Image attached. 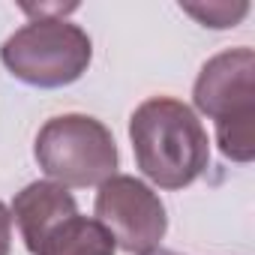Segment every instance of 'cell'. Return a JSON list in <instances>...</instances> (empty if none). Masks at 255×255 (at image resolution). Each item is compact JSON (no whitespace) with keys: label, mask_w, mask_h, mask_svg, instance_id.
Returning <instances> with one entry per match:
<instances>
[{"label":"cell","mask_w":255,"mask_h":255,"mask_svg":"<svg viewBox=\"0 0 255 255\" xmlns=\"http://www.w3.org/2000/svg\"><path fill=\"white\" fill-rule=\"evenodd\" d=\"M114 237L87 216H69L39 246L36 255H114Z\"/></svg>","instance_id":"7"},{"label":"cell","mask_w":255,"mask_h":255,"mask_svg":"<svg viewBox=\"0 0 255 255\" xmlns=\"http://www.w3.org/2000/svg\"><path fill=\"white\" fill-rule=\"evenodd\" d=\"M90 36L63 18H36L15 30L3 48V66L24 84L63 87L78 81L90 66Z\"/></svg>","instance_id":"3"},{"label":"cell","mask_w":255,"mask_h":255,"mask_svg":"<svg viewBox=\"0 0 255 255\" xmlns=\"http://www.w3.org/2000/svg\"><path fill=\"white\" fill-rule=\"evenodd\" d=\"M75 213H78V207H75V198L66 192V186L48 183V180H36V183L24 186L12 201V216H15L21 237L33 255L39 252L42 240Z\"/></svg>","instance_id":"6"},{"label":"cell","mask_w":255,"mask_h":255,"mask_svg":"<svg viewBox=\"0 0 255 255\" xmlns=\"http://www.w3.org/2000/svg\"><path fill=\"white\" fill-rule=\"evenodd\" d=\"M192 99L198 111L216 120L219 150L234 162L255 156V54L234 48L204 63Z\"/></svg>","instance_id":"2"},{"label":"cell","mask_w":255,"mask_h":255,"mask_svg":"<svg viewBox=\"0 0 255 255\" xmlns=\"http://www.w3.org/2000/svg\"><path fill=\"white\" fill-rule=\"evenodd\" d=\"M36 162L60 186H102L114 177L117 147L105 126L84 114L51 117L36 135Z\"/></svg>","instance_id":"4"},{"label":"cell","mask_w":255,"mask_h":255,"mask_svg":"<svg viewBox=\"0 0 255 255\" xmlns=\"http://www.w3.org/2000/svg\"><path fill=\"white\" fill-rule=\"evenodd\" d=\"M9 246H12V216L0 201V255H9Z\"/></svg>","instance_id":"9"},{"label":"cell","mask_w":255,"mask_h":255,"mask_svg":"<svg viewBox=\"0 0 255 255\" xmlns=\"http://www.w3.org/2000/svg\"><path fill=\"white\" fill-rule=\"evenodd\" d=\"M96 222L126 252H150L168 225L159 195L129 174H114L99 186Z\"/></svg>","instance_id":"5"},{"label":"cell","mask_w":255,"mask_h":255,"mask_svg":"<svg viewBox=\"0 0 255 255\" xmlns=\"http://www.w3.org/2000/svg\"><path fill=\"white\" fill-rule=\"evenodd\" d=\"M183 12H189L192 18H198V21L207 24V27H234V24L249 12V3H207V6H192V3H186Z\"/></svg>","instance_id":"8"},{"label":"cell","mask_w":255,"mask_h":255,"mask_svg":"<svg viewBox=\"0 0 255 255\" xmlns=\"http://www.w3.org/2000/svg\"><path fill=\"white\" fill-rule=\"evenodd\" d=\"M144 255H174V252H165V249H150V252H144Z\"/></svg>","instance_id":"10"},{"label":"cell","mask_w":255,"mask_h":255,"mask_svg":"<svg viewBox=\"0 0 255 255\" xmlns=\"http://www.w3.org/2000/svg\"><path fill=\"white\" fill-rule=\"evenodd\" d=\"M129 138L138 168L162 189L189 186L210 159L201 120L189 105L171 96L147 99L129 120Z\"/></svg>","instance_id":"1"}]
</instances>
